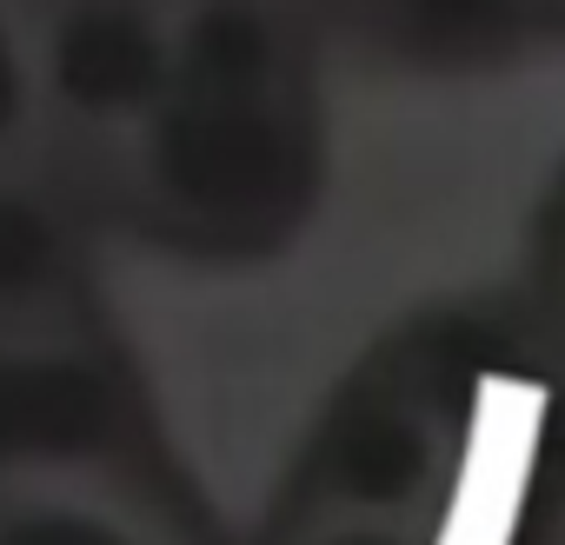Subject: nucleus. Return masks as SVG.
<instances>
[{
	"label": "nucleus",
	"mask_w": 565,
	"mask_h": 545,
	"mask_svg": "<svg viewBox=\"0 0 565 545\" xmlns=\"http://www.w3.org/2000/svg\"><path fill=\"white\" fill-rule=\"evenodd\" d=\"M539 432H545V386H532V380L479 386L466 466H459V492H452L439 545H512L525 485L539 466Z\"/></svg>",
	"instance_id": "f257e3e1"
},
{
	"label": "nucleus",
	"mask_w": 565,
	"mask_h": 545,
	"mask_svg": "<svg viewBox=\"0 0 565 545\" xmlns=\"http://www.w3.org/2000/svg\"><path fill=\"white\" fill-rule=\"evenodd\" d=\"M419 14L426 21H466V28H479V21L499 14V0H419Z\"/></svg>",
	"instance_id": "f03ea898"
}]
</instances>
